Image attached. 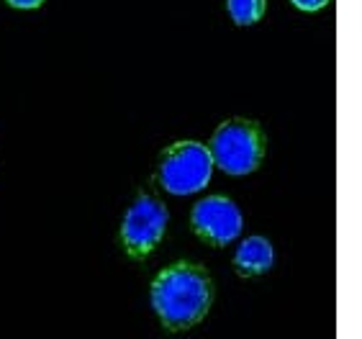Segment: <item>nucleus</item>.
Instances as JSON below:
<instances>
[{
    "label": "nucleus",
    "mask_w": 362,
    "mask_h": 339,
    "mask_svg": "<svg viewBox=\"0 0 362 339\" xmlns=\"http://www.w3.org/2000/svg\"><path fill=\"white\" fill-rule=\"evenodd\" d=\"M214 301V283L198 265H173L152 283V306L170 332H182L201 321Z\"/></svg>",
    "instance_id": "1"
},
{
    "label": "nucleus",
    "mask_w": 362,
    "mask_h": 339,
    "mask_svg": "<svg viewBox=\"0 0 362 339\" xmlns=\"http://www.w3.org/2000/svg\"><path fill=\"white\" fill-rule=\"evenodd\" d=\"M214 165L221 167L226 175L255 173L265 154V137L255 121L234 118L216 129L209 144Z\"/></svg>",
    "instance_id": "2"
},
{
    "label": "nucleus",
    "mask_w": 362,
    "mask_h": 339,
    "mask_svg": "<svg viewBox=\"0 0 362 339\" xmlns=\"http://www.w3.org/2000/svg\"><path fill=\"white\" fill-rule=\"evenodd\" d=\"M214 173V159L206 144L198 142H177L165 149L160 159V183L173 195L198 193L209 185Z\"/></svg>",
    "instance_id": "3"
},
{
    "label": "nucleus",
    "mask_w": 362,
    "mask_h": 339,
    "mask_svg": "<svg viewBox=\"0 0 362 339\" xmlns=\"http://www.w3.org/2000/svg\"><path fill=\"white\" fill-rule=\"evenodd\" d=\"M170 214L152 195H139L134 206L126 211L124 226H121V239H124L126 252L132 257H146L160 239L165 236Z\"/></svg>",
    "instance_id": "4"
},
{
    "label": "nucleus",
    "mask_w": 362,
    "mask_h": 339,
    "mask_svg": "<svg viewBox=\"0 0 362 339\" xmlns=\"http://www.w3.org/2000/svg\"><path fill=\"white\" fill-rule=\"evenodd\" d=\"M190 224L201 239L211 242L214 247H226L242 234V211L229 198L211 195L193 206Z\"/></svg>",
    "instance_id": "5"
},
{
    "label": "nucleus",
    "mask_w": 362,
    "mask_h": 339,
    "mask_svg": "<svg viewBox=\"0 0 362 339\" xmlns=\"http://www.w3.org/2000/svg\"><path fill=\"white\" fill-rule=\"evenodd\" d=\"M272 244L265 236H250L239 244L234 255V268L239 275H262L272 268Z\"/></svg>",
    "instance_id": "6"
},
{
    "label": "nucleus",
    "mask_w": 362,
    "mask_h": 339,
    "mask_svg": "<svg viewBox=\"0 0 362 339\" xmlns=\"http://www.w3.org/2000/svg\"><path fill=\"white\" fill-rule=\"evenodd\" d=\"M231 21L239 26H252L265 16V0H226Z\"/></svg>",
    "instance_id": "7"
},
{
    "label": "nucleus",
    "mask_w": 362,
    "mask_h": 339,
    "mask_svg": "<svg viewBox=\"0 0 362 339\" xmlns=\"http://www.w3.org/2000/svg\"><path fill=\"white\" fill-rule=\"evenodd\" d=\"M293 6L300 8V11H319L329 3V0H291Z\"/></svg>",
    "instance_id": "8"
},
{
    "label": "nucleus",
    "mask_w": 362,
    "mask_h": 339,
    "mask_svg": "<svg viewBox=\"0 0 362 339\" xmlns=\"http://www.w3.org/2000/svg\"><path fill=\"white\" fill-rule=\"evenodd\" d=\"M13 8H39L44 0H8Z\"/></svg>",
    "instance_id": "9"
}]
</instances>
